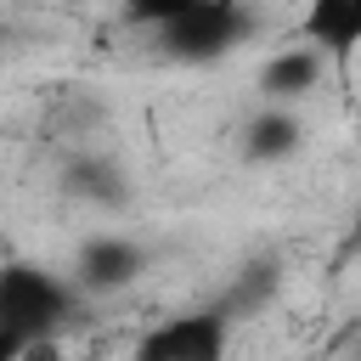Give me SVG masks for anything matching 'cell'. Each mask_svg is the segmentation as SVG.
<instances>
[{
  "instance_id": "7a4b0ae2",
  "label": "cell",
  "mask_w": 361,
  "mask_h": 361,
  "mask_svg": "<svg viewBox=\"0 0 361 361\" xmlns=\"http://www.w3.org/2000/svg\"><path fill=\"white\" fill-rule=\"evenodd\" d=\"M254 28H259V17L237 0H180L175 17L158 28V51L169 62L203 68V62H220L237 45H248Z\"/></svg>"
},
{
  "instance_id": "9c48e42d",
  "label": "cell",
  "mask_w": 361,
  "mask_h": 361,
  "mask_svg": "<svg viewBox=\"0 0 361 361\" xmlns=\"http://www.w3.org/2000/svg\"><path fill=\"white\" fill-rule=\"evenodd\" d=\"M23 361H68V350H62V338H39L23 350Z\"/></svg>"
},
{
  "instance_id": "30bf717a",
  "label": "cell",
  "mask_w": 361,
  "mask_h": 361,
  "mask_svg": "<svg viewBox=\"0 0 361 361\" xmlns=\"http://www.w3.org/2000/svg\"><path fill=\"white\" fill-rule=\"evenodd\" d=\"M344 254H361V203H355V220H350V237H344Z\"/></svg>"
},
{
  "instance_id": "8992f818",
  "label": "cell",
  "mask_w": 361,
  "mask_h": 361,
  "mask_svg": "<svg viewBox=\"0 0 361 361\" xmlns=\"http://www.w3.org/2000/svg\"><path fill=\"white\" fill-rule=\"evenodd\" d=\"M299 141H305V124L293 118V107H259L243 124V158L248 164H282L299 152Z\"/></svg>"
},
{
  "instance_id": "277c9868",
  "label": "cell",
  "mask_w": 361,
  "mask_h": 361,
  "mask_svg": "<svg viewBox=\"0 0 361 361\" xmlns=\"http://www.w3.org/2000/svg\"><path fill=\"white\" fill-rule=\"evenodd\" d=\"M141 271H147V248L130 243V237H113V231L90 237V243L73 254V282H79V293H124Z\"/></svg>"
},
{
  "instance_id": "52a82bcc",
  "label": "cell",
  "mask_w": 361,
  "mask_h": 361,
  "mask_svg": "<svg viewBox=\"0 0 361 361\" xmlns=\"http://www.w3.org/2000/svg\"><path fill=\"white\" fill-rule=\"evenodd\" d=\"M305 45H316L322 56H344L361 45V0H316L305 6Z\"/></svg>"
},
{
  "instance_id": "6da1fadb",
  "label": "cell",
  "mask_w": 361,
  "mask_h": 361,
  "mask_svg": "<svg viewBox=\"0 0 361 361\" xmlns=\"http://www.w3.org/2000/svg\"><path fill=\"white\" fill-rule=\"evenodd\" d=\"M79 310V282L45 271L34 259H11L0 271V361H23L28 344L56 338Z\"/></svg>"
},
{
  "instance_id": "3957f363",
  "label": "cell",
  "mask_w": 361,
  "mask_h": 361,
  "mask_svg": "<svg viewBox=\"0 0 361 361\" xmlns=\"http://www.w3.org/2000/svg\"><path fill=\"white\" fill-rule=\"evenodd\" d=\"M226 350H231V310L203 305V310H180L147 327L130 361H226Z\"/></svg>"
},
{
  "instance_id": "ba28073f",
  "label": "cell",
  "mask_w": 361,
  "mask_h": 361,
  "mask_svg": "<svg viewBox=\"0 0 361 361\" xmlns=\"http://www.w3.org/2000/svg\"><path fill=\"white\" fill-rule=\"evenodd\" d=\"M68 192L73 197H90V203H124V175L107 164V158H73L62 169Z\"/></svg>"
},
{
  "instance_id": "5b68a950",
  "label": "cell",
  "mask_w": 361,
  "mask_h": 361,
  "mask_svg": "<svg viewBox=\"0 0 361 361\" xmlns=\"http://www.w3.org/2000/svg\"><path fill=\"white\" fill-rule=\"evenodd\" d=\"M322 73H327V56H322L316 45H288V51H276V56L259 68L265 107H288V102L310 96V90L322 85Z\"/></svg>"
}]
</instances>
